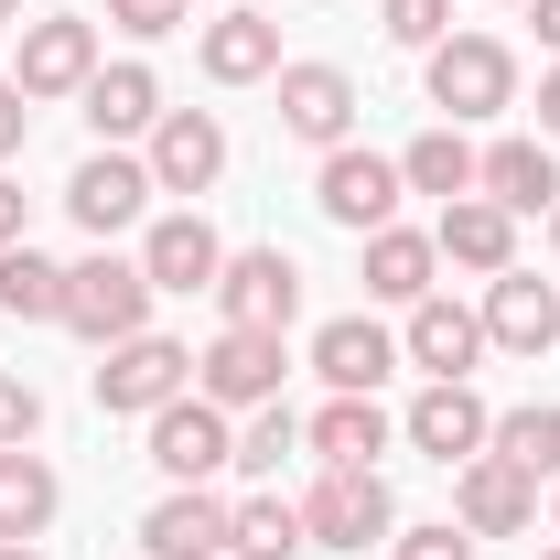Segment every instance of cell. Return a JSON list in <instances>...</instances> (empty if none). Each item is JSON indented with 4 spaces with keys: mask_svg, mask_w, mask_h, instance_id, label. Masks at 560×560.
Returning a JSON list of instances; mask_svg holds the SVG:
<instances>
[{
    "mask_svg": "<svg viewBox=\"0 0 560 560\" xmlns=\"http://www.w3.org/2000/svg\"><path fill=\"white\" fill-rule=\"evenodd\" d=\"M140 453H151L173 486H206V475H226V464H237V420L215 410L206 388H184L173 410H151V442H140Z\"/></svg>",
    "mask_w": 560,
    "mask_h": 560,
    "instance_id": "277c9868",
    "label": "cell"
},
{
    "mask_svg": "<svg viewBox=\"0 0 560 560\" xmlns=\"http://www.w3.org/2000/svg\"><path fill=\"white\" fill-rule=\"evenodd\" d=\"M475 195H495L506 215H550L560 206V162H550V140H495L486 162H475Z\"/></svg>",
    "mask_w": 560,
    "mask_h": 560,
    "instance_id": "7402d4cb",
    "label": "cell"
},
{
    "mask_svg": "<svg viewBox=\"0 0 560 560\" xmlns=\"http://www.w3.org/2000/svg\"><path fill=\"white\" fill-rule=\"evenodd\" d=\"M399 560H475V539L442 517V528H399Z\"/></svg>",
    "mask_w": 560,
    "mask_h": 560,
    "instance_id": "e575fe53",
    "label": "cell"
},
{
    "mask_svg": "<svg viewBox=\"0 0 560 560\" xmlns=\"http://www.w3.org/2000/svg\"><path fill=\"white\" fill-rule=\"evenodd\" d=\"M486 346H506V355H550L560 346V291L539 270H495L486 280Z\"/></svg>",
    "mask_w": 560,
    "mask_h": 560,
    "instance_id": "ac0fdd59",
    "label": "cell"
},
{
    "mask_svg": "<svg viewBox=\"0 0 560 560\" xmlns=\"http://www.w3.org/2000/svg\"><path fill=\"white\" fill-rule=\"evenodd\" d=\"M195 66L215 75V86H259V75H280V22L248 0V11H215L206 33H195Z\"/></svg>",
    "mask_w": 560,
    "mask_h": 560,
    "instance_id": "44dd1931",
    "label": "cell"
},
{
    "mask_svg": "<svg viewBox=\"0 0 560 560\" xmlns=\"http://www.w3.org/2000/svg\"><path fill=\"white\" fill-rule=\"evenodd\" d=\"M66 335H86V346H130V335H151V270L119 259V248L75 259V270H66Z\"/></svg>",
    "mask_w": 560,
    "mask_h": 560,
    "instance_id": "6da1fadb",
    "label": "cell"
},
{
    "mask_svg": "<svg viewBox=\"0 0 560 560\" xmlns=\"http://www.w3.org/2000/svg\"><path fill=\"white\" fill-rule=\"evenodd\" d=\"M215 11H248V0H215Z\"/></svg>",
    "mask_w": 560,
    "mask_h": 560,
    "instance_id": "7bdbcfd3",
    "label": "cell"
},
{
    "mask_svg": "<svg viewBox=\"0 0 560 560\" xmlns=\"http://www.w3.org/2000/svg\"><path fill=\"white\" fill-rule=\"evenodd\" d=\"M86 75H97V22L86 11H44V22H22V66L11 86L44 108V97H86Z\"/></svg>",
    "mask_w": 560,
    "mask_h": 560,
    "instance_id": "52a82bcc",
    "label": "cell"
},
{
    "mask_svg": "<svg viewBox=\"0 0 560 560\" xmlns=\"http://www.w3.org/2000/svg\"><path fill=\"white\" fill-rule=\"evenodd\" d=\"M539 560H560V539H550V550H539Z\"/></svg>",
    "mask_w": 560,
    "mask_h": 560,
    "instance_id": "ee69618b",
    "label": "cell"
},
{
    "mask_svg": "<svg viewBox=\"0 0 560 560\" xmlns=\"http://www.w3.org/2000/svg\"><path fill=\"white\" fill-rule=\"evenodd\" d=\"M550 248H560V206H550Z\"/></svg>",
    "mask_w": 560,
    "mask_h": 560,
    "instance_id": "b9f144b4",
    "label": "cell"
},
{
    "mask_svg": "<svg viewBox=\"0 0 560 560\" xmlns=\"http://www.w3.org/2000/svg\"><path fill=\"white\" fill-rule=\"evenodd\" d=\"M302 550H313V528H302L291 495H248L237 528H226V560H302Z\"/></svg>",
    "mask_w": 560,
    "mask_h": 560,
    "instance_id": "f1b7e54d",
    "label": "cell"
},
{
    "mask_svg": "<svg viewBox=\"0 0 560 560\" xmlns=\"http://www.w3.org/2000/svg\"><path fill=\"white\" fill-rule=\"evenodd\" d=\"M184 11H195V0H108V22H119L130 44H162V33H184Z\"/></svg>",
    "mask_w": 560,
    "mask_h": 560,
    "instance_id": "d6a6232c",
    "label": "cell"
},
{
    "mask_svg": "<svg viewBox=\"0 0 560 560\" xmlns=\"http://www.w3.org/2000/svg\"><path fill=\"white\" fill-rule=\"evenodd\" d=\"M475 162H486V151H475V140L442 119V130H420L410 151H399V184H410V195H442V206H453V195H475Z\"/></svg>",
    "mask_w": 560,
    "mask_h": 560,
    "instance_id": "4316f807",
    "label": "cell"
},
{
    "mask_svg": "<svg viewBox=\"0 0 560 560\" xmlns=\"http://www.w3.org/2000/svg\"><path fill=\"white\" fill-rule=\"evenodd\" d=\"M22 237H33V226H22V184L0 173V248H22Z\"/></svg>",
    "mask_w": 560,
    "mask_h": 560,
    "instance_id": "8d00e7d4",
    "label": "cell"
},
{
    "mask_svg": "<svg viewBox=\"0 0 560 560\" xmlns=\"http://www.w3.org/2000/svg\"><path fill=\"white\" fill-rule=\"evenodd\" d=\"M399 431H410V453H431V464H475V453L495 442V410L475 399V377H431Z\"/></svg>",
    "mask_w": 560,
    "mask_h": 560,
    "instance_id": "8fae6325",
    "label": "cell"
},
{
    "mask_svg": "<svg viewBox=\"0 0 560 560\" xmlns=\"http://www.w3.org/2000/svg\"><path fill=\"white\" fill-rule=\"evenodd\" d=\"M75 108H86V130H97L108 151H119V140L162 130V75H151V66H97V75H86V97H75Z\"/></svg>",
    "mask_w": 560,
    "mask_h": 560,
    "instance_id": "cb8c5ba5",
    "label": "cell"
},
{
    "mask_svg": "<svg viewBox=\"0 0 560 560\" xmlns=\"http://www.w3.org/2000/svg\"><path fill=\"white\" fill-rule=\"evenodd\" d=\"M388 442H399V420L377 410V399H346V388L302 420V453H313L324 475H377V453H388Z\"/></svg>",
    "mask_w": 560,
    "mask_h": 560,
    "instance_id": "4fadbf2b",
    "label": "cell"
},
{
    "mask_svg": "<svg viewBox=\"0 0 560 560\" xmlns=\"http://www.w3.org/2000/svg\"><path fill=\"white\" fill-rule=\"evenodd\" d=\"M151 195H162V184H151V162H130V151H108V140H97V151L75 162V184H66V215L108 248L119 226H140V206H151Z\"/></svg>",
    "mask_w": 560,
    "mask_h": 560,
    "instance_id": "9c48e42d",
    "label": "cell"
},
{
    "mask_svg": "<svg viewBox=\"0 0 560 560\" xmlns=\"http://www.w3.org/2000/svg\"><path fill=\"white\" fill-rule=\"evenodd\" d=\"M399 366V335L388 324H366V313H335L324 335H313V377L324 388H346V399H377V377Z\"/></svg>",
    "mask_w": 560,
    "mask_h": 560,
    "instance_id": "ffe728a7",
    "label": "cell"
},
{
    "mask_svg": "<svg viewBox=\"0 0 560 560\" xmlns=\"http://www.w3.org/2000/svg\"><path fill=\"white\" fill-rule=\"evenodd\" d=\"M140 270H151V291H215V270H226V237H215L195 206L151 215V237H140Z\"/></svg>",
    "mask_w": 560,
    "mask_h": 560,
    "instance_id": "2e32d148",
    "label": "cell"
},
{
    "mask_svg": "<svg viewBox=\"0 0 560 560\" xmlns=\"http://www.w3.org/2000/svg\"><path fill=\"white\" fill-rule=\"evenodd\" d=\"M195 388V346H173V335H130V346H97V410H173Z\"/></svg>",
    "mask_w": 560,
    "mask_h": 560,
    "instance_id": "3957f363",
    "label": "cell"
},
{
    "mask_svg": "<svg viewBox=\"0 0 560 560\" xmlns=\"http://www.w3.org/2000/svg\"><path fill=\"white\" fill-rule=\"evenodd\" d=\"M302 528H313V550H377V539H399V495L388 475H324L302 495Z\"/></svg>",
    "mask_w": 560,
    "mask_h": 560,
    "instance_id": "8992f818",
    "label": "cell"
},
{
    "mask_svg": "<svg viewBox=\"0 0 560 560\" xmlns=\"http://www.w3.org/2000/svg\"><path fill=\"white\" fill-rule=\"evenodd\" d=\"M33 431H44V388H33V377H0V453L33 442Z\"/></svg>",
    "mask_w": 560,
    "mask_h": 560,
    "instance_id": "836d02e7",
    "label": "cell"
},
{
    "mask_svg": "<svg viewBox=\"0 0 560 560\" xmlns=\"http://www.w3.org/2000/svg\"><path fill=\"white\" fill-rule=\"evenodd\" d=\"M486 453H506L517 475H539V486H560V410H550V399L506 410V420H495V442H486Z\"/></svg>",
    "mask_w": 560,
    "mask_h": 560,
    "instance_id": "f546056e",
    "label": "cell"
},
{
    "mask_svg": "<svg viewBox=\"0 0 560 560\" xmlns=\"http://www.w3.org/2000/svg\"><path fill=\"white\" fill-rule=\"evenodd\" d=\"M528 22H539V44L560 55V0H528Z\"/></svg>",
    "mask_w": 560,
    "mask_h": 560,
    "instance_id": "f35d334b",
    "label": "cell"
},
{
    "mask_svg": "<svg viewBox=\"0 0 560 560\" xmlns=\"http://www.w3.org/2000/svg\"><path fill=\"white\" fill-rule=\"evenodd\" d=\"M528 517H539V475H517L506 453L453 464V528H464V539H517Z\"/></svg>",
    "mask_w": 560,
    "mask_h": 560,
    "instance_id": "30bf717a",
    "label": "cell"
},
{
    "mask_svg": "<svg viewBox=\"0 0 560 560\" xmlns=\"http://www.w3.org/2000/svg\"><path fill=\"white\" fill-rule=\"evenodd\" d=\"M151 184L162 195H206L215 173H226V130H215V108H162V130H151Z\"/></svg>",
    "mask_w": 560,
    "mask_h": 560,
    "instance_id": "9a60e30c",
    "label": "cell"
},
{
    "mask_svg": "<svg viewBox=\"0 0 560 560\" xmlns=\"http://www.w3.org/2000/svg\"><path fill=\"white\" fill-rule=\"evenodd\" d=\"M355 75L346 66H280V130L291 140H313V151H346V130H355Z\"/></svg>",
    "mask_w": 560,
    "mask_h": 560,
    "instance_id": "5bb4252c",
    "label": "cell"
},
{
    "mask_svg": "<svg viewBox=\"0 0 560 560\" xmlns=\"http://www.w3.org/2000/svg\"><path fill=\"white\" fill-rule=\"evenodd\" d=\"M215 313L248 324V335H280V324L302 313V259H291V248H226V270H215Z\"/></svg>",
    "mask_w": 560,
    "mask_h": 560,
    "instance_id": "ba28073f",
    "label": "cell"
},
{
    "mask_svg": "<svg viewBox=\"0 0 560 560\" xmlns=\"http://www.w3.org/2000/svg\"><path fill=\"white\" fill-rule=\"evenodd\" d=\"M517 11H528V0H517Z\"/></svg>",
    "mask_w": 560,
    "mask_h": 560,
    "instance_id": "f6af8a7d",
    "label": "cell"
},
{
    "mask_svg": "<svg viewBox=\"0 0 560 560\" xmlns=\"http://www.w3.org/2000/svg\"><path fill=\"white\" fill-rule=\"evenodd\" d=\"M280 366H291V355H280V335L226 324V335L195 355V388H206L215 410H270V399H280Z\"/></svg>",
    "mask_w": 560,
    "mask_h": 560,
    "instance_id": "7c38bea8",
    "label": "cell"
},
{
    "mask_svg": "<svg viewBox=\"0 0 560 560\" xmlns=\"http://www.w3.org/2000/svg\"><path fill=\"white\" fill-rule=\"evenodd\" d=\"M0 22H22V0H0Z\"/></svg>",
    "mask_w": 560,
    "mask_h": 560,
    "instance_id": "60d3db41",
    "label": "cell"
},
{
    "mask_svg": "<svg viewBox=\"0 0 560 560\" xmlns=\"http://www.w3.org/2000/svg\"><path fill=\"white\" fill-rule=\"evenodd\" d=\"M0 560H44V550H33V539H0Z\"/></svg>",
    "mask_w": 560,
    "mask_h": 560,
    "instance_id": "ab89813d",
    "label": "cell"
},
{
    "mask_svg": "<svg viewBox=\"0 0 560 560\" xmlns=\"http://www.w3.org/2000/svg\"><path fill=\"white\" fill-rule=\"evenodd\" d=\"M22 140H33V97H22V86H11V75H0V162H11V151H22Z\"/></svg>",
    "mask_w": 560,
    "mask_h": 560,
    "instance_id": "d590c367",
    "label": "cell"
},
{
    "mask_svg": "<svg viewBox=\"0 0 560 560\" xmlns=\"http://www.w3.org/2000/svg\"><path fill=\"white\" fill-rule=\"evenodd\" d=\"M377 22H388V44H410V55H431V44L453 33V0H377Z\"/></svg>",
    "mask_w": 560,
    "mask_h": 560,
    "instance_id": "1f68e13d",
    "label": "cell"
},
{
    "mask_svg": "<svg viewBox=\"0 0 560 560\" xmlns=\"http://www.w3.org/2000/svg\"><path fill=\"white\" fill-rule=\"evenodd\" d=\"M0 313L11 324H66V270L22 237V248H0Z\"/></svg>",
    "mask_w": 560,
    "mask_h": 560,
    "instance_id": "83f0119b",
    "label": "cell"
},
{
    "mask_svg": "<svg viewBox=\"0 0 560 560\" xmlns=\"http://www.w3.org/2000/svg\"><path fill=\"white\" fill-rule=\"evenodd\" d=\"M55 506H66L55 464H44L33 442H11V453H0V539H44V528H55Z\"/></svg>",
    "mask_w": 560,
    "mask_h": 560,
    "instance_id": "d4e9b609",
    "label": "cell"
},
{
    "mask_svg": "<svg viewBox=\"0 0 560 560\" xmlns=\"http://www.w3.org/2000/svg\"><path fill=\"white\" fill-rule=\"evenodd\" d=\"M226 528H237V506L206 486H173L151 517H140V550L151 560H226Z\"/></svg>",
    "mask_w": 560,
    "mask_h": 560,
    "instance_id": "e0dca14e",
    "label": "cell"
},
{
    "mask_svg": "<svg viewBox=\"0 0 560 560\" xmlns=\"http://www.w3.org/2000/svg\"><path fill=\"white\" fill-rule=\"evenodd\" d=\"M431 108H442L453 130L517 108V55H506L495 33H442V44H431Z\"/></svg>",
    "mask_w": 560,
    "mask_h": 560,
    "instance_id": "7a4b0ae2",
    "label": "cell"
},
{
    "mask_svg": "<svg viewBox=\"0 0 560 560\" xmlns=\"http://www.w3.org/2000/svg\"><path fill=\"white\" fill-rule=\"evenodd\" d=\"M399 195H410V184H399V162H388V151H324V173H313V206L335 215V226H346V237H377V226H399Z\"/></svg>",
    "mask_w": 560,
    "mask_h": 560,
    "instance_id": "5b68a950",
    "label": "cell"
},
{
    "mask_svg": "<svg viewBox=\"0 0 560 560\" xmlns=\"http://www.w3.org/2000/svg\"><path fill=\"white\" fill-rule=\"evenodd\" d=\"M399 355L410 366H431V377H475V355H486V313H464V302H410V335H399Z\"/></svg>",
    "mask_w": 560,
    "mask_h": 560,
    "instance_id": "603a6c76",
    "label": "cell"
},
{
    "mask_svg": "<svg viewBox=\"0 0 560 560\" xmlns=\"http://www.w3.org/2000/svg\"><path fill=\"white\" fill-rule=\"evenodd\" d=\"M291 453H302V420L280 410V399H270V410H248V420H237V464H248V475H280Z\"/></svg>",
    "mask_w": 560,
    "mask_h": 560,
    "instance_id": "4dcf8cb0",
    "label": "cell"
},
{
    "mask_svg": "<svg viewBox=\"0 0 560 560\" xmlns=\"http://www.w3.org/2000/svg\"><path fill=\"white\" fill-rule=\"evenodd\" d=\"M539 140H560V66L539 75Z\"/></svg>",
    "mask_w": 560,
    "mask_h": 560,
    "instance_id": "74e56055",
    "label": "cell"
},
{
    "mask_svg": "<svg viewBox=\"0 0 560 560\" xmlns=\"http://www.w3.org/2000/svg\"><path fill=\"white\" fill-rule=\"evenodd\" d=\"M431 248H442V270H517V215L495 206V195H453L442 226H431Z\"/></svg>",
    "mask_w": 560,
    "mask_h": 560,
    "instance_id": "d6986e66",
    "label": "cell"
},
{
    "mask_svg": "<svg viewBox=\"0 0 560 560\" xmlns=\"http://www.w3.org/2000/svg\"><path fill=\"white\" fill-rule=\"evenodd\" d=\"M431 270H442V248L420 226H377L366 237V302H431Z\"/></svg>",
    "mask_w": 560,
    "mask_h": 560,
    "instance_id": "484cf974",
    "label": "cell"
}]
</instances>
